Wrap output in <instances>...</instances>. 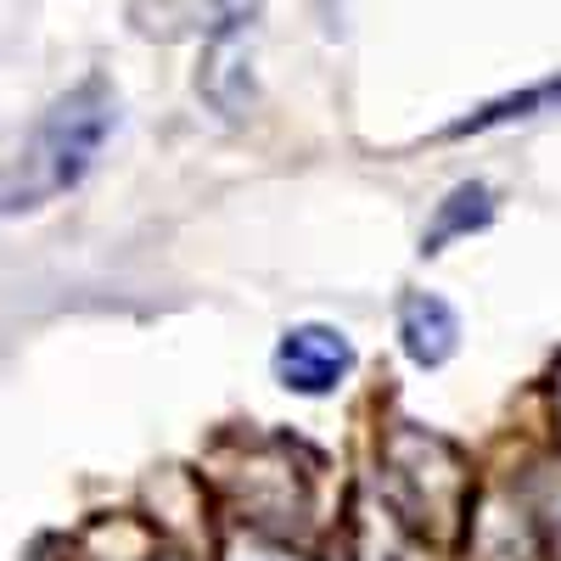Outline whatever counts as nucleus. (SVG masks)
<instances>
[{"label": "nucleus", "instance_id": "4", "mask_svg": "<svg viewBox=\"0 0 561 561\" xmlns=\"http://www.w3.org/2000/svg\"><path fill=\"white\" fill-rule=\"evenodd\" d=\"M399 348L410 354V365L438 370L460 348V314L438 293H410L399 304Z\"/></svg>", "mask_w": 561, "mask_h": 561}, {"label": "nucleus", "instance_id": "10", "mask_svg": "<svg viewBox=\"0 0 561 561\" xmlns=\"http://www.w3.org/2000/svg\"><path fill=\"white\" fill-rule=\"evenodd\" d=\"M163 561H180V556H163Z\"/></svg>", "mask_w": 561, "mask_h": 561}, {"label": "nucleus", "instance_id": "3", "mask_svg": "<svg viewBox=\"0 0 561 561\" xmlns=\"http://www.w3.org/2000/svg\"><path fill=\"white\" fill-rule=\"evenodd\" d=\"M354 370V343L337 332V325H287L275 343V382L287 393H304V399H325L348 382Z\"/></svg>", "mask_w": 561, "mask_h": 561}, {"label": "nucleus", "instance_id": "6", "mask_svg": "<svg viewBox=\"0 0 561 561\" xmlns=\"http://www.w3.org/2000/svg\"><path fill=\"white\" fill-rule=\"evenodd\" d=\"M489 219H494V185H483V180H466V185H455V192L438 203L433 230L421 237V253H444L449 242L472 237V230H483Z\"/></svg>", "mask_w": 561, "mask_h": 561}, {"label": "nucleus", "instance_id": "8", "mask_svg": "<svg viewBox=\"0 0 561 561\" xmlns=\"http://www.w3.org/2000/svg\"><path fill=\"white\" fill-rule=\"evenodd\" d=\"M237 561H298V556L275 550V545H242V550H237Z\"/></svg>", "mask_w": 561, "mask_h": 561}, {"label": "nucleus", "instance_id": "5", "mask_svg": "<svg viewBox=\"0 0 561 561\" xmlns=\"http://www.w3.org/2000/svg\"><path fill=\"white\" fill-rule=\"evenodd\" d=\"M197 90L203 102L219 113V118H242L253 107V73H248V34L237 39H219L208 45V62L197 73Z\"/></svg>", "mask_w": 561, "mask_h": 561}, {"label": "nucleus", "instance_id": "9", "mask_svg": "<svg viewBox=\"0 0 561 561\" xmlns=\"http://www.w3.org/2000/svg\"><path fill=\"white\" fill-rule=\"evenodd\" d=\"M556 421H561V370H556Z\"/></svg>", "mask_w": 561, "mask_h": 561}, {"label": "nucleus", "instance_id": "7", "mask_svg": "<svg viewBox=\"0 0 561 561\" xmlns=\"http://www.w3.org/2000/svg\"><path fill=\"white\" fill-rule=\"evenodd\" d=\"M545 113H561V73H550V79H539L528 90H511V96H500V102H483L478 113H466L460 124H449V135H483V129L545 118Z\"/></svg>", "mask_w": 561, "mask_h": 561}, {"label": "nucleus", "instance_id": "1", "mask_svg": "<svg viewBox=\"0 0 561 561\" xmlns=\"http://www.w3.org/2000/svg\"><path fill=\"white\" fill-rule=\"evenodd\" d=\"M118 129V90L102 73H84L73 90L34 118V129L12 147V158L0 163V219L39 214L51 208L62 192L96 169L107 135Z\"/></svg>", "mask_w": 561, "mask_h": 561}, {"label": "nucleus", "instance_id": "2", "mask_svg": "<svg viewBox=\"0 0 561 561\" xmlns=\"http://www.w3.org/2000/svg\"><path fill=\"white\" fill-rule=\"evenodd\" d=\"M264 0H129V28L140 39H237L259 23Z\"/></svg>", "mask_w": 561, "mask_h": 561}]
</instances>
